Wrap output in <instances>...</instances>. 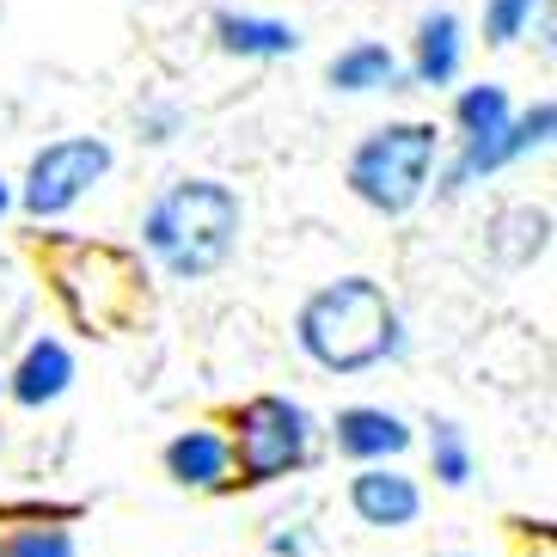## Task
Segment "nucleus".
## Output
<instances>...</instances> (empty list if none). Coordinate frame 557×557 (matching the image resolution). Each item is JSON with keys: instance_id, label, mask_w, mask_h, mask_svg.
Instances as JSON below:
<instances>
[{"instance_id": "nucleus-7", "label": "nucleus", "mask_w": 557, "mask_h": 557, "mask_svg": "<svg viewBox=\"0 0 557 557\" xmlns=\"http://www.w3.org/2000/svg\"><path fill=\"white\" fill-rule=\"evenodd\" d=\"M552 129H557V104L540 99L533 111H515V116H508V129L491 135V141H459L454 165L442 172V197H459V190H472V184L496 178L503 165L527 160V153H540L545 141H552Z\"/></svg>"}, {"instance_id": "nucleus-4", "label": "nucleus", "mask_w": 557, "mask_h": 557, "mask_svg": "<svg viewBox=\"0 0 557 557\" xmlns=\"http://www.w3.org/2000/svg\"><path fill=\"white\" fill-rule=\"evenodd\" d=\"M221 435H227L233 454V491H263V484H282L312 466V447H319V429H312V410L288 393H251L221 417Z\"/></svg>"}, {"instance_id": "nucleus-2", "label": "nucleus", "mask_w": 557, "mask_h": 557, "mask_svg": "<svg viewBox=\"0 0 557 557\" xmlns=\"http://www.w3.org/2000/svg\"><path fill=\"white\" fill-rule=\"evenodd\" d=\"M295 344L319 374L349 380L405 356V312L374 276H337L295 307Z\"/></svg>"}, {"instance_id": "nucleus-17", "label": "nucleus", "mask_w": 557, "mask_h": 557, "mask_svg": "<svg viewBox=\"0 0 557 557\" xmlns=\"http://www.w3.org/2000/svg\"><path fill=\"white\" fill-rule=\"evenodd\" d=\"M515 116V99H508L503 81H478V86H459L454 92V135L459 141H491V135L508 129Z\"/></svg>"}, {"instance_id": "nucleus-9", "label": "nucleus", "mask_w": 557, "mask_h": 557, "mask_svg": "<svg viewBox=\"0 0 557 557\" xmlns=\"http://www.w3.org/2000/svg\"><path fill=\"white\" fill-rule=\"evenodd\" d=\"M331 447L349 466H398L417 447V429L386 405H344L331 417Z\"/></svg>"}, {"instance_id": "nucleus-18", "label": "nucleus", "mask_w": 557, "mask_h": 557, "mask_svg": "<svg viewBox=\"0 0 557 557\" xmlns=\"http://www.w3.org/2000/svg\"><path fill=\"white\" fill-rule=\"evenodd\" d=\"M429 478L442 484V491H466L472 484V442H466V429L454 417H429Z\"/></svg>"}, {"instance_id": "nucleus-10", "label": "nucleus", "mask_w": 557, "mask_h": 557, "mask_svg": "<svg viewBox=\"0 0 557 557\" xmlns=\"http://www.w3.org/2000/svg\"><path fill=\"white\" fill-rule=\"evenodd\" d=\"M160 472L178 484V491L197 496H233V454L221 423H190L178 429L172 442L160 447Z\"/></svg>"}, {"instance_id": "nucleus-8", "label": "nucleus", "mask_w": 557, "mask_h": 557, "mask_svg": "<svg viewBox=\"0 0 557 557\" xmlns=\"http://www.w3.org/2000/svg\"><path fill=\"white\" fill-rule=\"evenodd\" d=\"M344 503L374 533H405V527L423 521V484L405 466H356L344 484Z\"/></svg>"}, {"instance_id": "nucleus-5", "label": "nucleus", "mask_w": 557, "mask_h": 557, "mask_svg": "<svg viewBox=\"0 0 557 557\" xmlns=\"http://www.w3.org/2000/svg\"><path fill=\"white\" fill-rule=\"evenodd\" d=\"M50 288L86 337H123L148 319V270L116 246H67L50 263Z\"/></svg>"}, {"instance_id": "nucleus-22", "label": "nucleus", "mask_w": 557, "mask_h": 557, "mask_svg": "<svg viewBox=\"0 0 557 557\" xmlns=\"http://www.w3.org/2000/svg\"><path fill=\"white\" fill-rule=\"evenodd\" d=\"M0 25H7V0H0Z\"/></svg>"}, {"instance_id": "nucleus-1", "label": "nucleus", "mask_w": 557, "mask_h": 557, "mask_svg": "<svg viewBox=\"0 0 557 557\" xmlns=\"http://www.w3.org/2000/svg\"><path fill=\"white\" fill-rule=\"evenodd\" d=\"M246 233V202L214 172H184L153 190L141 209V251L160 263L172 282H209L221 276Z\"/></svg>"}, {"instance_id": "nucleus-15", "label": "nucleus", "mask_w": 557, "mask_h": 557, "mask_svg": "<svg viewBox=\"0 0 557 557\" xmlns=\"http://www.w3.org/2000/svg\"><path fill=\"white\" fill-rule=\"evenodd\" d=\"M545 246H552V214L533 209V202H515V209L491 214V233H484V251H491L503 270H527L540 263Z\"/></svg>"}, {"instance_id": "nucleus-14", "label": "nucleus", "mask_w": 557, "mask_h": 557, "mask_svg": "<svg viewBox=\"0 0 557 557\" xmlns=\"http://www.w3.org/2000/svg\"><path fill=\"white\" fill-rule=\"evenodd\" d=\"M325 86L344 92V99H361V92H405V62H398L380 37H356L325 62Z\"/></svg>"}, {"instance_id": "nucleus-20", "label": "nucleus", "mask_w": 557, "mask_h": 557, "mask_svg": "<svg viewBox=\"0 0 557 557\" xmlns=\"http://www.w3.org/2000/svg\"><path fill=\"white\" fill-rule=\"evenodd\" d=\"M135 135H141L148 148H165V141L184 135V111L178 104H141V111H135Z\"/></svg>"}, {"instance_id": "nucleus-3", "label": "nucleus", "mask_w": 557, "mask_h": 557, "mask_svg": "<svg viewBox=\"0 0 557 557\" xmlns=\"http://www.w3.org/2000/svg\"><path fill=\"white\" fill-rule=\"evenodd\" d=\"M435 165H442V129L423 123V116H398V123L368 129L356 148H349L344 190L361 209H374L380 221H398V214H410L429 197Z\"/></svg>"}, {"instance_id": "nucleus-21", "label": "nucleus", "mask_w": 557, "mask_h": 557, "mask_svg": "<svg viewBox=\"0 0 557 557\" xmlns=\"http://www.w3.org/2000/svg\"><path fill=\"white\" fill-rule=\"evenodd\" d=\"M7 214H13V184L0 178V221H7Z\"/></svg>"}, {"instance_id": "nucleus-11", "label": "nucleus", "mask_w": 557, "mask_h": 557, "mask_svg": "<svg viewBox=\"0 0 557 557\" xmlns=\"http://www.w3.org/2000/svg\"><path fill=\"white\" fill-rule=\"evenodd\" d=\"M0 386H7V398H13L18 410H50L55 398H67V386H74V349L44 331V337H32L25 356L0 374Z\"/></svg>"}, {"instance_id": "nucleus-12", "label": "nucleus", "mask_w": 557, "mask_h": 557, "mask_svg": "<svg viewBox=\"0 0 557 557\" xmlns=\"http://www.w3.org/2000/svg\"><path fill=\"white\" fill-rule=\"evenodd\" d=\"M459 62H466V18H459L454 7H429V13L417 18V37H410L405 81L442 92V86L459 81Z\"/></svg>"}, {"instance_id": "nucleus-23", "label": "nucleus", "mask_w": 557, "mask_h": 557, "mask_svg": "<svg viewBox=\"0 0 557 557\" xmlns=\"http://www.w3.org/2000/svg\"><path fill=\"white\" fill-rule=\"evenodd\" d=\"M0 398H7V386H0Z\"/></svg>"}, {"instance_id": "nucleus-19", "label": "nucleus", "mask_w": 557, "mask_h": 557, "mask_svg": "<svg viewBox=\"0 0 557 557\" xmlns=\"http://www.w3.org/2000/svg\"><path fill=\"white\" fill-rule=\"evenodd\" d=\"M533 7H540V0H484V44H491V50H508V44L533 25Z\"/></svg>"}, {"instance_id": "nucleus-16", "label": "nucleus", "mask_w": 557, "mask_h": 557, "mask_svg": "<svg viewBox=\"0 0 557 557\" xmlns=\"http://www.w3.org/2000/svg\"><path fill=\"white\" fill-rule=\"evenodd\" d=\"M74 515H44V508H18L13 527H0V557H81V540H74Z\"/></svg>"}, {"instance_id": "nucleus-6", "label": "nucleus", "mask_w": 557, "mask_h": 557, "mask_svg": "<svg viewBox=\"0 0 557 557\" xmlns=\"http://www.w3.org/2000/svg\"><path fill=\"white\" fill-rule=\"evenodd\" d=\"M111 165L116 153L104 135H55L32 153V165L13 190V209H25V221H62L74 202H86L111 178Z\"/></svg>"}, {"instance_id": "nucleus-13", "label": "nucleus", "mask_w": 557, "mask_h": 557, "mask_svg": "<svg viewBox=\"0 0 557 557\" xmlns=\"http://www.w3.org/2000/svg\"><path fill=\"white\" fill-rule=\"evenodd\" d=\"M214 50L239 55V62H282V55H300V25L288 18H263V13H214L209 18Z\"/></svg>"}]
</instances>
